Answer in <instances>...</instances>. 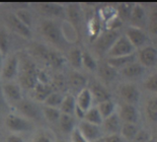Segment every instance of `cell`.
Instances as JSON below:
<instances>
[{
    "label": "cell",
    "instance_id": "e575fe53",
    "mask_svg": "<svg viewBox=\"0 0 157 142\" xmlns=\"http://www.w3.org/2000/svg\"><path fill=\"white\" fill-rule=\"evenodd\" d=\"M42 112H43V117L46 118L48 121L52 122V123L57 122L61 114L59 109L52 108V106H44V108L42 109Z\"/></svg>",
    "mask_w": 157,
    "mask_h": 142
},
{
    "label": "cell",
    "instance_id": "83f0119b",
    "mask_svg": "<svg viewBox=\"0 0 157 142\" xmlns=\"http://www.w3.org/2000/svg\"><path fill=\"white\" fill-rule=\"evenodd\" d=\"M87 82H88V80L85 78V76H83L81 73H79L78 71H73L69 76V83L71 87H72L74 90L77 89L78 92L87 87Z\"/></svg>",
    "mask_w": 157,
    "mask_h": 142
},
{
    "label": "cell",
    "instance_id": "f1b7e54d",
    "mask_svg": "<svg viewBox=\"0 0 157 142\" xmlns=\"http://www.w3.org/2000/svg\"><path fill=\"white\" fill-rule=\"evenodd\" d=\"M98 72H99L100 77L105 80L106 82H111L115 80V78L118 75V71H117L114 67H112L111 65H109L106 62V63L101 64L99 67L97 68Z\"/></svg>",
    "mask_w": 157,
    "mask_h": 142
},
{
    "label": "cell",
    "instance_id": "f35d334b",
    "mask_svg": "<svg viewBox=\"0 0 157 142\" xmlns=\"http://www.w3.org/2000/svg\"><path fill=\"white\" fill-rule=\"evenodd\" d=\"M82 67L86 68L90 71L97 70V68H98L97 61L90 52L83 51V53H82Z\"/></svg>",
    "mask_w": 157,
    "mask_h": 142
},
{
    "label": "cell",
    "instance_id": "f6af8a7d",
    "mask_svg": "<svg viewBox=\"0 0 157 142\" xmlns=\"http://www.w3.org/2000/svg\"><path fill=\"white\" fill-rule=\"evenodd\" d=\"M69 135H70V142H88L82 136L81 133L79 132V130L77 129V126H76L75 129Z\"/></svg>",
    "mask_w": 157,
    "mask_h": 142
},
{
    "label": "cell",
    "instance_id": "603a6c76",
    "mask_svg": "<svg viewBox=\"0 0 157 142\" xmlns=\"http://www.w3.org/2000/svg\"><path fill=\"white\" fill-rule=\"evenodd\" d=\"M57 122L58 125H59L60 130L64 133H67V134H70L76 128V126H77L75 118L70 114H61Z\"/></svg>",
    "mask_w": 157,
    "mask_h": 142
},
{
    "label": "cell",
    "instance_id": "ac0fdd59",
    "mask_svg": "<svg viewBox=\"0 0 157 142\" xmlns=\"http://www.w3.org/2000/svg\"><path fill=\"white\" fill-rule=\"evenodd\" d=\"M119 93L127 104L133 105L137 103L138 100H140V91H138L137 87L133 85V84L127 83L121 85L119 89Z\"/></svg>",
    "mask_w": 157,
    "mask_h": 142
},
{
    "label": "cell",
    "instance_id": "5b68a950",
    "mask_svg": "<svg viewBox=\"0 0 157 142\" xmlns=\"http://www.w3.org/2000/svg\"><path fill=\"white\" fill-rule=\"evenodd\" d=\"M65 14H66V20L68 24L73 29L74 33L76 35V38L79 39L81 36V29L83 24V11L81 7L78 4L71 3L68 4L65 7Z\"/></svg>",
    "mask_w": 157,
    "mask_h": 142
},
{
    "label": "cell",
    "instance_id": "d4e9b609",
    "mask_svg": "<svg viewBox=\"0 0 157 142\" xmlns=\"http://www.w3.org/2000/svg\"><path fill=\"white\" fill-rule=\"evenodd\" d=\"M33 91H34V97L36 101L44 103V101L47 99V97L52 92H53V89L51 86V84H44L38 82L37 85L33 89Z\"/></svg>",
    "mask_w": 157,
    "mask_h": 142
},
{
    "label": "cell",
    "instance_id": "484cf974",
    "mask_svg": "<svg viewBox=\"0 0 157 142\" xmlns=\"http://www.w3.org/2000/svg\"><path fill=\"white\" fill-rule=\"evenodd\" d=\"M82 53L83 50L77 47H74L68 50V55H67V60L69 61L70 65L74 69L82 68Z\"/></svg>",
    "mask_w": 157,
    "mask_h": 142
},
{
    "label": "cell",
    "instance_id": "7402d4cb",
    "mask_svg": "<svg viewBox=\"0 0 157 142\" xmlns=\"http://www.w3.org/2000/svg\"><path fill=\"white\" fill-rule=\"evenodd\" d=\"M136 59V54H129L124 56H119V57H112V58H107V63L111 65L112 67H114L116 70L124 68L125 66L132 63Z\"/></svg>",
    "mask_w": 157,
    "mask_h": 142
},
{
    "label": "cell",
    "instance_id": "7dc6e473",
    "mask_svg": "<svg viewBox=\"0 0 157 142\" xmlns=\"http://www.w3.org/2000/svg\"><path fill=\"white\" fill-rule=\"evenodd\" d=\"M6 142H25L23 137L19 134H15V133H11L9 134L6 138Z\"/></svg>",
    "mask_w": 157,
    "mask_h": 142
},
{
    "label": "cell",
    "instance_id": "d6a6232c",
    "mask_svg": "<svg viewBox=\"0 0 157 142\" xmlns=\"http://www.w3.org/2000/svg\"><path fill=\"white\" fill-rule=\"evenodd\" d=\"M63 98H64V95H62L61 93L53 91L47 97V99L44 101V105L47 106H52V108L58 109L62 103Z\"/></svg>",
    "mask_w": 157,
    "mask_h": 142
},
{
    "label": "cell",
    "instance_id": "f546056e",
    "mask_svg": "<svg viewBox=\"0 0 157 142\" xmlns=\"http://www.w3.org/2000/svg\"><path fill=\"white\" fill-rule=\"evenodd\" d=\"M83 121H87L89 123L96 124V125H100L103 122V118L100 114L99 110H98L97 106H91L88 110L85 112V115Z\"/></svg>",
    "mask_w": 157,
    "mask_h": 142
},
{
    "label": "cell",
    "instance_id": "5bb4252c",
    "mask_svg": "<svg viewBox=\"0 0 157 142\" xmlns=\"http://www.w3.org/2000/svg\"><path fill=\"white\" fill-rule=\"evenodd\" d=\"M87 88L89 89V91H90L91 95H92L93 102H96L97 105L101 103V102L111 100L110 92L98 81H95V80H93V81H88Z\"/></svg>",
    "mask_w": 157,
    "mask_h": 142
},
{
    "label": "cell",
    "instance_id": "9a60e30c",
    "mask_svg": "<svg viewBox=\"0 0 157 142\" xmlns=\"http://www.w3.org/2000/svg\"><path fill=\"white\" fill-rule=\"evenodd\" d=\"M122 121L119 118L117 113H114L110 117L103 119L101 124V128L103 133H106V135L110 134H120L121 128H122Z\"/></svg>",
    "mask_w": 157,
    "mask_h": 142
},
{
    "label": "cell",
    "instance_id": "7a4b0ae2",
    "mask_svg": "<svg viewBox=\"0 0 157 142\" xmlns=\"http://www.w3.org/2000/svg\"><path fill=\"white\" fill-rule=\"evenodd\" d=\"M19 55V54H18ZM19 78L20 86L29 90H33L38 83V73L39 69L34 61L28 55H19Z\"/></svg>",
    "mask_w": 157,
    "mask_h": 142
},
{
    "label": "cell",
    "instance_id": "ffe728a7",
    "mask_svg": "<svg viewBox=\"0 0 157 142\" xmlns=\"http://www.w3.org/2000/svg\"><path fill=\"white\" fill-rule=\"evenodd\" d=\"M128 21L132 23V27H136V28L142 29V27H144L145 22H146L144 9L140 5H138V4H134Z\"/></svg>",
    "mask_w": 157,
    "mask_h": 142
},
{
    "label": "cell",
    "instance_id": "8d00e7d4",
    "mask_svg": "<svg viewBox=\"0 0 157 142\" xmlns=\"http://www.w3.org/2000/svg\"><path fill=\"white\" fill-rule=\"evenodd\" d=\"M146 115L150 121L157 122V96L152 97L146 104Z\"/></svg>",
    "mask_w": 157,
    "mask_h": 142
},
{
    "label": "cell",
    "instance_id": "c3c4849f",
    "mask_svg": "<svg viewBox=\"0 0 157 142\" xmlns=\"http://www.w3.org/2000/svg\"><path fill=\"white\" fill-rule=\"evenodd\" d=\"M5 104H6V99H5V97H4L2 87H1V85H0V109H1Z\"/></svg>",
    "mask_w": 157,
    "mask_h": 142
},
{
    "label": "cell",
    "instance_id": "f5cc1de1",
    "mask_svg": "<svg viewBox=\"0 0 157 142\" xmlns=\"http://www.w3.org/2000/svg\"><path fill=\"white\" fill-rule=\"evenodd\" d=\"M149 142H153V139H152V140H150Z\"/></svg>",
    "mask_w": 157,
    "mask_h": 142
},
{
    "label": "cell",
    "instance_id": "60d3db41",
    "mask_svg": "<svg viewBox=\"0 0 157 142\" xmlns=\"http://www.w3.org/2000/svg\"><path fill=\"white\" fill-rule=\"evenodd\" d=\"M133 5L134 4L132 3H122L120 4L119 8H117V14H118V17L120 19L122 20V22L124 20H129Z\"/></svg>",
    "mask_w": 157,
    "mask_h": 142
},
{
    "label": "cell",
    "instance_id": "277c9868",
    "mask_svg": "<svg viewBox=\"0 0 157 142\" xmlns=\"http://www.w3.org/2000/svg\"><path fill=\"white\" fill-rule=\"evenodd\" d=\"M5 126L15 134L31 131L34 128L33 122L28 118L16 114H8L5 118Z\"/></svg>",
    "mask_w": 157,
    "mask_h": 142
},
{
    "label": "cell",
    "instance_id": "e0dca14e",
    "mask_svg": "<svg viewBox=\"0 0 157 142\" xmlns=\"http://www.w3.org/2000/svg\"><path fill=\"white\" fill-rule=\"evenodd\" d=\"M4 97H5L6 101L14 102L15 105L23 99V95H22V88L19 84H16L14 82H5L1 86Z\"/></svg>",
    "mask_w": 157,
    "mask_h": 142
},
{
    "label": "cell",
    "instance_id": "7bdbcfd3",
    "mask_svg": "<svg viewBox=\"0 0 157 142\" xmlns=\"http://www.w3.org/2000/svg\"><path fill=\"white\" fill-rule=\"evenodd\" d=\"M144 86L150 92L157 93V73H154L145 80Z\"/></svg>",
    "mask_w": 157,
    "mask_h": 142
},
{
    "label": "cell",
    "instance_id": "6da1fadb",
    "mask_svg": "<svg viewBox=\"0 0 157 142\" xmlns=\"http://www.w3.org/2000/svg\"><path fill=\"white\" fill-rule=\"evenodd\" d=\"M40 32L48 43L61 50L68 47L71 43L65 35L63 25L57 20L44 19L40 24Z\"/></svg>",
    "mask_w": 157,
    "mask_h": 142
},
{
    "label": "cell",
    "instance_id": "4316f807",
    "mask_svg": "<svg viewBox=\"0 0 157 142\" xmlns=\"http://www.w3.org/2000/svg\"><path fill=\"white\" fill-rule=\"evenodd\" d=\"M75 106H76L75 96L72 95V94H68V95L64 96L63 100H62V103H61L60 106L58 109H59L61 114L73 115Z\"/></svg>",
    "mask_w": 157,
    "mask_h": 142
},
{
    "label": "cell",
    "instance_id": "30bf717a",
    "mask_svg": "<svg viewBox=\"0 0 157 142\" xmlns=\"http://www.w3.org/2000/svg\"><path fill=\"white\" fill-rule=\"evenodd\" d=\"M120 37V34L118 31L113 30H107L103 34H100L95 41H94V46L95 50L98 52L101 53H107L110 50L111 47L113 46L116 39Z\"/></svg>",
    "mask_w": 157,
    "mask_h": 142
},
{
    "label": "cell",
    "instance_id": "816d5d0a",
    "mask_svg": "<svg viewBox=\"0 0 157 142\" xmlns=\"http://www.w3.org/2000/svg\"><path fill=\"white\" fill-rule=\"evenodd\" d=\"M56 142H70V140H66V139H56Z\"/></svg>",
    "mask_w": 157,
    "mask_h": 142
},
{
    "label": "cell",
    "instance_id": "3957f363",
    "mask_svg": "<svg viewBox=\"0 0 157 142\" xmlns=\"http://www.w3.org/2000/svg\"><path fill=\"white\" fill-rule=\"evenodd\" d=\"M31 52L39 59L46 62L48 65L53 68H61L65 64L66 59L59 51L53 48L48 47L43 43H35L31 46Z\"/></svg>",
    "mask_w": 157,
    "mask_h": 142
},
{
    "label": "cell",
    "instance_id": "9c48e42d",
    "mask_svg": "<svg viewBox=\"0 0 157 142\" xmlns=\"http://www.w3.org/2000/svg\"><path fill=\"white\" fill-rule=\"evenodd\" d=\"M19 55L14 53L4 60L1 70H0V77L5 82H10L16 78L19 73Z\"/></svg>",
    "mask_w": 157,
    "mask_h": 142
},
{
    "label": "cell",
    "instance_id": "52a82bcc",
    "mask_svg": "<svg viewBox=\"0 0 157 142\" xmlns=\"http://www.w3.org/2000/svg\"><path fill=\"white\" fill-rule=\"evenodd\" d=\"M37 9L42 15L46 16V19L57 20L66 19L65 6L56 2H40L36 4Z\"/></svg>",
    "mask_w": 157,
    "mask_h": 142
},
{
    "label": "cell",
    "instance_id": "74e56055",
    "mask_svg": "<svg viewBox=\"0 0 157 142\" xmlns=\"http://www.w3.org/2000/svg\"><path fill=\"white\" fill-rule=\"evenodd\" d=\"M14 14L24 25H26L27 27H29V28L32 27V25H33V16L28 10H27L26 8L17 9Z\"/></svg>",
    "mask_w": 157,
    "mask_h": 142
},
{
    "label": "cell",
    "instance_id": "8992f818",
    "mask_svg": "<svg viewBox=\"0 0 157 142\" xmlns=\"http://www.w3.org/2000/svg\"><path fill=\"white\" fill-rule=\"evenodd\" d=\"M134 52H136V48L128 39V38L124 35H120V37L116 39V42L106 54L108 58H112V57L133 54Z\"/></svg>",
    "mask_w": 157,
    "mask_h": 142
},
{
    "label": "cell",
    "instance_id": "b9f144b4",
    "mask_svg": "<svg viewBox=\"0 0 157 142\" xmlns=\"http://www.w3.org/2000/svg\"><path fill=\"white\" fill-rule=\"evenodd\" d=\"M150 140H152V137L148 132L143 129H138L136 136L129 142H149Z\"/></svg>",
    "mask_w": 157,
    "mask_h": 142
},
{
    "label": "cell",
    "instance_id": "4dcf8cb0",
    "mask_svg": "<svg viewBox=\"0 0 157 142\" xmlns=\"http://www.w3.org/2000/svg\"><path fill=\"white\" fill-rule=\"evenodd\" d=\"M138 129H140V128L136 126V123H123L120 134L124 140L132 141V139L137 133Z\"/></svg>",
    "mask_w": 157,
    "mask_h": 142
},
{
    "label": "cell",
    "instance_id": "ba28073f",
    "mask_svg": "<svg viewBox=\"0 0 157 142\" xmlns=\"http://www.w3.org/2000/svg\"><path fill=\"white\" fill-rule=\"evenodd\" d=\"M17 110L22 117L28 118L29 121H41L43 118V112L40 106L34 102L26 99H22L15 105Z\"/></svg>",
    "mask_w": 157,
    "mask_h": 142
},
{
    "label": "cell",
    "instance_id": "1f68e13d",
    "mask_svg": "<svg viewBox=\"0 0 157 142\" xmlns=\"http://www.w3.org/2000/svg\"><path fill=\"white\" fill-rule=\"evenodd\" d=\"M97 109L99 110L100 114L102 115L103 119L110 117L111 114H113L115 113V104L114 102L111 100H107V101H104V102H101L99 103L97 106Z\"/></svg>",
    "mask_w": 157,
    "mask_h": 142
},
{
    "label": "cell",
    "instance_id": "bcb514c9",
    "mask_svg": "<svg viewBox=\"0 0 157 142\" xmlns=\"http://www.w3.org/2000/svg\"><path fill=\"white\" fill-rule=\"evenodd\" d=\"M104 139H105V142H124V139L121 136V134L105 135Z\"/></svg>",
    "mask_w": 157,
    "mask_h": 142
},
{
    "label": "cell",
    "instance_id": "836d02e7",
    "mask_svg": "<svg viewBox=\"0 0 157 142\" xmlns=\"http://www.w3.org/2000/svg\"><path fill=\"white\" fill-rule=\"evenodd\" d=\"M100 22H101L100 18L96 15H94L88 23L89 34H90L91 39H93V41H95L100 35V31H101V23Z\"/></svg>",
    "mask_w": 157,
    "mask_h": 142
},
{
    "label": "cell",
    "instance_id": "7c38bea8",
    "mask_svg": "<svg viewBox=\"0 0 157 142\" xmlns=\"http://www.w3.org/2000/svg\"><path fill=\"white\" fill-rule=\"evenodd\" d=\"M6 23L8 28L12 32H14L20 37L24 39H31L32 38V30L29 27L24 25L22 22L15 16L14 13H10L6 17Z\"/></svg>",
    "mask_w": 157,
    "mask_h": 142
},
{
    "label": "cell",
    "instance_id": "681fc988",
    "mask_svg": "<svg viewBox=\"0 0 157 142\" xmlns=\"http://www.w3.org/2000/svg\"><path fill=\"white\" fill-rule=\"evenodd\" d=\"M4 62V56L1 52H0V70H1V67H2V64Z\"/></svg>",
    "mask_w": 157,
    "mask_h": 142
},
{
    "label": "cell",
    "instance_id": "8fae6325",
    "mask_svg": "<svg viewBox=\"0 0 157 142\" xmlns=\"http://www.w3.org/2000/svg\"><path fill=\"white\" fill-rule=\"evenodd\" d=\"M77 129L88 142H93L104 136L100 125L89 123L85 121H81L78 122Z\"/></svg>",
    "mask_w": 157,
    "mask_h": 142
},
{
    "label": "cell",
    "instance_id": "d6986e66",
    "mask_svg": "<svg viewBox=\"0 0 157 142\" xmlns=\"http://www.w3.org/2000/svg\"><path fill=\"white\" fill-rule=\"evenodd\" d=\"M118 115L123 123H136L138 119V113L136 108L133 105L127 103L121 106Z\"/></svg>",
    "mask_w": 157,
    "mask_h": 142
},
{
    "label": "cell",
    "instance_id": "cb8c5ba5",
    "mask_svg": "<svg viewBox=\"0 0 157 142\" xmlns=\"http://www.w3.org/2000/svg\"><path fill=\"white\" fill-rule=\"evenodd\" d=\"M144 69H145V67L142 66L140 62L134 61L132 63L128 64V66H125L124 68L122 69V74L128 78L133 79V78L140 77L141 75L144 73Z\"/></svg>",
    "mask_w": 157,
    "mask_h": 142
},
{
    "label": "cell",
    "instance_id": "4fadbf2b",
    "mask_svg": "<svg viewBox=\"0 0 157 142\" xmlns=\"http://www.w3.org/2000/svg\"><path fill=\"white\" fill-rule=\"evenodd\" d=\"M125 37L128 38V39L132 46L134 47V48H140L143 47V46L147 43L148 41V37L147 35L143 32L142 29L136 28V27H132L129 26L125 30Z\"/></svg>",
    "mask_w": 157,
    "mask_h": 142
},
{
    "label": "cell",
    "instance_id": "2e32d148",
    "mask_svg": "<svg viewBox=\"0 0 157 142\" xmlns=\"http://www.w3.org/2000/svg\"><path fill=\"white\" fill-rule=\"evenodd\" d=\"M138 60L144 67L154 66L157 63V48L151 46L141 47L138 51Z\"/></svg>",
    "mask_w": 157,
    "mask_h": 142
},
{
    "label": "cell",
    "instance_id": "f907efd6",
    "mask_svg": "<svg viewBox=\"0 0 157 142\" xmlns=\"http://www.w3.org/2000/svg\"><path fill=\"white\" fill-rule=\"evenodd\" d=\"M93 142H105V139H104V136H103V137H101V138H99V139H97V140H95V141H93Z\"/></svg>",
    "mask_w": 157,
    "mask_h": 142
},
{
    "label": "cell",
    "instance_id": "d590c367",
    "mask_svg": "<svg viewBox=\"0 0 157 142\" xmlns=\"http://www.w3.org/2000/svg\"><path fill=\"white\" fill-rule=\"evenodd\" d=\"M10 48V36L4 27H0V52L5 56Z\"/></svg>",
    "mask_w": 157,
    "mask_h": 142
},
{
    "label": "cell",
    "instance_id": "ee69618b",
    "mask_svg": "<svg viewBox=\"0 0 157 142\" xmlns=\"http://www.w3.org/2000/svg\"><path fill=\"white\" fill-rule=\"evenodd\" d=\"M149 30L153 35H157V8L154 9L150 14Z\"/></svg>",
    "mask_w": 157,
    "mask_h": 142
},
{
    "label": "cell",
    "instance_id": "44dd1931",
    "mask_svg": "<svg viewBox=\"0 0 157 142\" xmlns=\"http://www.w3.org/2000/svg\"><path fill=\"white\" fill-rule=\"evenodd\" d=\"M75 100H76V106L81 110H83L84 112H86V110H88L92 106V103H93L92 95L87 87L82 89L81 91H79L77 93V95L75 97Z\"/></svg>",
    "mask_w": 157,
    "mask_h": 142
},
{
    "label": "cell",
    "instance_id": "ab89813d",
    "mask_svg": "<svg viewBox=\"0 0 157 142\" xmlns=\"http://www.w3.org/2000/svg\"><path fill=\"white\" fill-rule=\"evenodd\" d=\"M56 138L53 135V133L48 129L40 130L36 133L32 142H56Z\"/></svg>",
    "mask_w": 157,
    "mask_h": 142
}]
</instances>
